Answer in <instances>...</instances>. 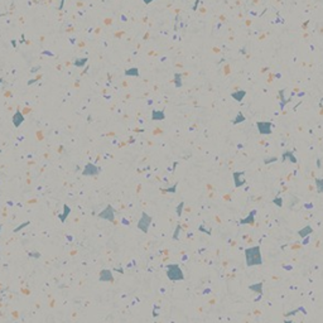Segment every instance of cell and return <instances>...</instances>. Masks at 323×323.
<instances>
[{"label": "cell", "mask_w": 323, "mask_h": 323, "mask_svg": "<svg viewBox=\"0 0 323 323\" xmlns=\"http://www.w3.org/2000/svg\"><path fill=\"white\" fill-rule=\"evenodd\" d=\"M150 221H151L150 216H148L145 212H143V215H141V220H140L139 224H138V227H139L143 232H148V227L150 225Z\"/></svg>", "instance_id": "obj_1"}, {"label": "cell", "mask_w": 323, "mask_h": 323, "mask_svg": "<svg viewBox=\"0 0 323 323\" xmlns=\"http://www.w3.org/2000/svg\"><path fill=\"white\" fill-rule=\"evenodd\" d=\"M98 173H100V168L96 167V165L91 164V163H88L86 167H85L83 172H82V174L87 175V177H93V175H97Z\"/></svg>", "instance_id": "obj_2"}, {"label": "cell", "mask_w": 323, "mask_h": 323, "mask_svg": "<svg viewBox=\"0 0 323 323\" xmlns=\"http://www.w3.org/2000/svg\"><path fill=\"white\" fill-rule=\"evenodd\" d=\"M24 120H25V117L23 116V114L19 111V110H17L15 114H14V116H13V124L15 125V127L20 126L23 122H24Z\"/></svg>", "instance_id": "obj_3"}, {"label": "cell", "mask_w": 323, "mask_h": 323, "mask_svg": "<svg viewBox=\"0 0 323 323\" xmlns=\"http://www.w3.org/2000/svg\"><path fill=\"white\" fill-rule=\"evenodd\" d=\"M98 216L101 217V218H107L109 221H112L114 220V210H112V207L111 206H107L105 210L100 213Z\"/></svg>", "instance_id": "obj_4"}, {"label": "cell", "mask_w": 323, "mask_h": 323, "mask_svg": "<svg viewBox=\"0 0 323 323\" xmlns=\"http://www.w3.org/2000/svg\"><path fill=\"white\" fill-rule=\"evenodd\" d=\"M165 117V114L163 110H154L151 114V120H163Z\"/></svg>", "instance_id": "obj_5"}, {"label": "cell", "mask_w": 323, "mask_h": 323, "mask_svg": "<svg viewBox=\"0 0 323 323\" xmlns=\"http://www.w3.org/2000/svg\"><path fill=\"white\" fill-rule=\"evenodd\" d=\"M125 75L126 76H131V77H138V76H139V71H138L136 67H133L130 70H126L125 71Z\"/></svg>", "instance_id": "obj_6"}, {"label": "cell", "mask_w": 323, "mask_h": 323, "mask_svg": "<svg viewBox=\"0 0 323 323\" xmlns=\"http://www.w3.org/2000/svg\"><path fill=\"white\" fill-rule=\"evenodd\" d=\"M87 62V58H82V59H77L76 61V66H78V67H82V66Z\"/></svg>", "instance_id": "obj_7"}, {"label": "cell", "mask_w": 323, "mask_h": 323, "mask_svg": "<svg viewBox=\"0 0 323 323\" xmlns=\"http://www.w3.org/2000/svg\"><path fill=\"white\" fill-rule=\"evenodd\" d=\"M68 213H70V207H68V206H64V213H63L62 216H61V220L64 221V217H67Z\"/></svg>", "instance_id": "obj_8"}, {"label": "cell", "mask_w": 323, "mask_h": 323, "mask_svg": "<svg viewBox=\"0 0 323 323\" xmlns=\"http://www.w3.org/2000/svg\"><path fill=\"white\" fill-rule=\"evenodd\" d=\"M143 1H144V3H146V4H150L151 1H153V0H143Z\"/></svg>", "instance_id": "obj_9"}]
</instances>
